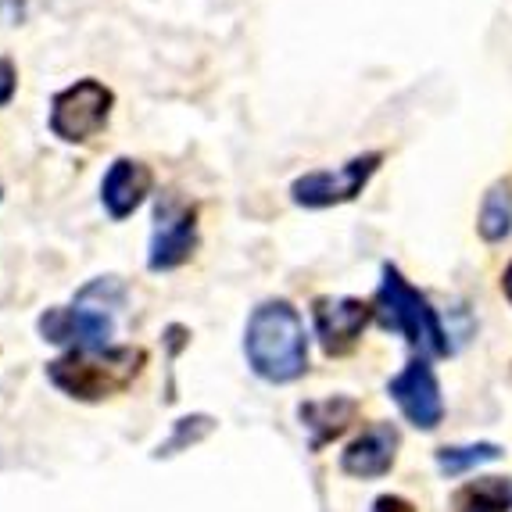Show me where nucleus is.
<instances>
[{
  "instance_id": "obj_1",
  "label": "nucleus",
  "mask_w": 512,
  "mask_h": 512,
  "mask_svg": "<svg viewBox=\"0 0 512 512\" xmlns=\"http://www.w3.org/2000/svg\"><path fill=\"white\" fill-rule=\"evenodd\" d=\"M244 359L265 384H294L308 373V330L294 301L265 298L251 308Z\"/></svg>"
},
{
  "instance_id": "obj_2",
  "label": "nucleus",
  "mask_w": 512,
  "mask_h": 512,
  "mask_svg": "<svg viewBox=\"0 0 512 512\" xmlns=\"http://www.w3.org/2000/svg\"><path fill=\"white\" fill-rule=\"evenodd\" d=\"M369 305H373L376 326L405 337V344L416 351L419 359H444V355L455 351L452 341H448V326H444L434 301L419 291L398 265L384 262L380 283H376V294Z\"/></svg>"
},
{
  "instance_id": "obj_3",
  "label": "nucleus",
  "mask_w": 512,
  "mask_h": 512,
  "mask_svg": "<svg viewBox=\"0 0 512 512\" xmlns=\"http://www.w3.org/2000/svg\"><path fill=\"white\" fill-rule=\"evenodd\" d=\"M147 366V351L133 344H108L90 351H65L47 362V380L76 402H104L133 387Z\"/></svg>"
},
{
  "instance_id": "obj_4",
  "label": "nucleus",
  "mask_w": 512,
  "mask_h": 512,
  "mask_svg": "<svg viewBox=\"0 0 512 512\" xmlns=\"http://www.w3.org/2000/svg\"><path fill=\"white\" fill-rule=\"evenodd\" d=\"M111 111H115V90L101 79L83 76L51 97L47 129L61 144H90L108 129Z\"/></svg>"
},
{
  "instance_id": "obj_5",
  "label": "nucleus",
  "mask_w": 512,
  "mask_h": 512,
  "mask_svg": "<svg viewBox=\"0 0 512 512\" xmlns=\"http://www.w3.org/2000/svg\"><path fill=\"white\" fill-rule=\"evenodd\" d=\"M384 158V151H362L344 165H337V169L301 172L298 180L291 183V201L298 208H305V212H326V208L351 205V201H359L366 194V187L380 172Z\"/></svg>"
},
{
  "instance_id": "obj_6",
  "label": "nucleus",
  "mask_w": 512,
  "mask_h": 512,
  "mask_svg": "<svg viewBox=\"0 0 512 512\" xmlns=\"http://www.w3.org/2000/svg\"><path fill=\"white\" fill-rule=\"evenodd\" d=\"M201 233H197V208L165 194L154 212L151 244H147V269L151 273H176L194 258Z\"/></svg>"
},
{
  "instance_id": "obj_7",
  "label": "nucleus",
  "mask_w": 512,
  "mask_h": 512,
  "mask_svg": "<svg viewBox=\"0 0 512 512\" xmlns=\"http://www.w3.org/2000/svg\"><path fill=\"white\" fill-rule=\"evenodd\" d=\"M373 323V305L362 298H348V294H319L312 301V330L330 359H344L362 344V333Z\"/></svg>"
},
{
  "instance_id": "obj_8",
  "label": "nucleus",
  "mask_w": 512,
  "mask_h": 512,
  "mask_svg": "<svg viewBox=\"0 0 512 512\" xmlns=\"http://www.w3.org/2000/svg\"><path fill=\"white\" fill-rule=\"evenodd\" d=\"M387 398L398 405V412L405 416V423H412L416 430H437L444 419V394L441 380H437L430 359H412L405 362L398 373L387 380Z\"/></svg>"
},
{
  "instance_id": "obj_9",
  "label": "nucleus",
  "mask_w": 512,
  "mask_h": 512,
  "mask_svg": "<svg viewBox=\"0 0 512 512\" xmlns=\"http://www.w3.org/2000/svg\"><path fill=\"white\" fill-rule=\"evenodd\" d=\"M36 333L47 344H61L69 351H90V348H108L115 337V316L104 308L90 305H54L36 319Z\"/></svg>"
},
{
  "instance_id": "obj_10",
  "label": "nucleus",
  "mask_w": 512,
  "mask_h": 512,
  "mask_svg": "<svg viewBox=\"0 0 512 512\" xmlns=\"http://www.w3.org/2000/svg\"><path fill=\"white\" fill-rule=\"evenodd\" d=\"M398 448H402V434L394 423L376 419L369 427H362L359 434L344 444L341 452V473L355 480H380L391 473L394 459H398Z\"/></svg>"
},
{
  "instance_id": "obj_11",
  "label": "nucleus",
  "mask_w": 512,
  "mask_h": 512,
  "mask_svg": "<svg viewBox=\"0 0 512 512\" xmlns=\"http://www.w3.org/2000/svg\"><path fill=\"white\" fill-rule=\"evenodd\" d=\"M154 190V172L140 158H115L108 172L101 176V208L111 222H126L129 215H137L144 201Z\"/></svg>"
},
{
  "instance_id": "obj_12",
  "label": "nucleus",
  "mask_w": 512,
  "mask_h": 512,
  "mask_svg": "<svg viewBox=\"0 0 512 512\" xmlns=\"http://www.w3.org/2000/svg\"><path fill=\"white\" fill-rule=\"evenodd\" d=\"M359 412L362 405L355 398H348V394H330V398H316V402H301L298 419H301V430L308 434L312 452H319L330 441L348 434L355 427Z\"/></svg>"
},
{
  "instance_id": "obj_13",
  "label": "nucleus",
  "mask_w": 512,
  "mask_h": 512,
  "mask_svg": "<svg viewBox=\"0 0 512 512\" xmlns=\"http://www.w3.org/2000/svg\"><path fill=\"white\" fill-rule=\"evenodd\" d=\"M452 512H512V477H477L452 491Z\"/></svg>"
},
{
  "instance_id": "obj_14",
  "label": "nucleus",
  "mask_w": 512,
  "mask_h": 512,
  "mask_svg": "<svg viewBox=\"0 0 512 512\" xmlns=\"http://www.w3.org/2000/svg\"><path fill=\"white\" fill-rule=\"evenodd\" d=\"M477 233L484 244H505L512 237V190L505 180L491 183L487 194L480 197L477 208Z\"/></svg>"
},
{
  "instance_id": "obj_15",
  "label": "nucleus",
  "mask_w": 512,
  "mask_h": 512,
  "mask_svg": "<svg viewBox=\"0 0 512 512\" xmlns=\"http://www.w3.org/2000/svg\"><path fill=\"white\" fill-rule=\"evenodd\" d=\"M502 459V444L495 441H473V444H444L434 452V462L441 477L455 480V477H466V473L480 470L487 462H498Z\"/></svg>"
},
{
  "instance_id": "obj_16",
  "label": "nucleus",
  "mask_w": 512,
  "mask_h": 512,
  "mask_svg": "<svg viewBox=\"0 0 512 512\" xmlns=\"http://www.w3.org/2000/svg\"><path fill=\"white\" fill-rule=\"evenodd\" d=\"M126 294H129L126 283H122L119 276H94L86 287H79L72 301L90 305V308H104V312H115V308L126 305Z\"/></svg>"
},
{
  "instance_id": "obj_17",
  "label": "nucleus",
  "mask_w": 512,
  "mask_h": 512,
  "mask_svg": "<svg viewBox=\"0 0 512 512\" xmlns=\"http://www.w3.org/2000/svg\"><path fill=\"white\" fill-rule=\"evenodd\" d=\"M215 430V419L212 416H183V419H176L172 423V437L169 441L158 448V455H176V452H183V448H190V444H197V441H205L208 434Z\"/></svg>"
},
{
  "instance_id": "obj_18",
  "label": "nucleus",
  "mask_w": 512,
  "mask_h": 512,
  "mask_svg": "<svg viewBox=\"0 0 512 512\" xmlns=\"http://www.w3.org/2000/svg\"><path fill=\"white\" fill-rule=\"evenodd\" d=\"M18 94V69L11 58H0V108L11 104Z\"/></svg>"
},
{
  "instance_id": "obj_19",
  "label": "nucleus",
  "mask_w": 512,
  "mask_h": 512,
  "mask_svg": "<svg viewBox=\"0 0 512 512\" xmlns=\"http://www.w3.org/2000/svg\"><path fill=\"white\" fill-rule=\"evenodd\" d=\"M373 512H419V509L402 495H380L373 502Z\"/></svg>"
},
{
  "instance_id": "obj_20",
  "label": "nucleus",
  "mask_w": 512,
  "mask_h": 512,
  "mask_svg": "<svg viewBox=\"0 0 512 512\" xmlns=\"http://www.w3.org/2000/svg\"><path fill=\"white\" fill-rule=\"evenodd\" d=\"M502 298H505V301H509V305H512V262H509V265H505V269H502Z\"/></svg>"
},
{
  "instance_id": "obj_21",
  "label": "nucleus",
  "mask_w": 512,
  "mask_h": 512,
  "mask_svg": "<svg viewBox=\"0 0 512 512\" xmlns=\"http://www.w3.org/2000/svg\"><path fill=\"white\" fill-rule=\"evenodd\" d=\"M0 201H4V183H0Z\"/></svg>"
}]
</instances>
